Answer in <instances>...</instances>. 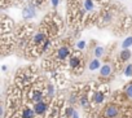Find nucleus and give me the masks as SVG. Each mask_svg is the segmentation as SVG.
I'll return each mask as SVG.
<instances>
[{"instance_id":"obj_1","label":"nucleus","mask_w":132,"mask_h":118,"mask_svg":"<svg viewBox=\"0 0 132 118\" xmlns=\"http://www.w3.org/2000/svg\"><path fill=\"white\" fill-rule=\"evenodd\" d=\"M35 16H36V7H35L34 3H29L27 5L23 7V9H22V17H23V20L29 21V20L35 18Z\"/></svg>"},{"instance_id":"obj_2","label":"nucleus","mask_w":132,"mask_h":118,"mask_svg":"<svg viewBox=\"0 0 132 118\" xmlns=\"http://www.w3.org/2000/svg\"><path fill=\"white\" fill-rule=\"evenodd\" d=\"M69 66L77 72V75H79V72H82L83 69V61H82V58L77 54H73L70 56V60H69Z\"/></svg>"},{"instance_id":"obj_3","label":"nucleus","mask_w":132,"mask_h":118,"mask_svg":"<svg viewBox=\"0 0 132 118\" xmlns=\"http://www.w3.org/2000/svg\"><path fill=\"white\" fill-rule=\"evenodd\" d=\"M119 114V108L115 104H108L102 110V117L105 118H115Z\"/></svg>"},{"instance_id":"obj_4","label":"nucleus","mask_w":132,"mask_h":118,"mask_svg":"<svg viewBox=\"0 0 132 118\" xmlns=\"http://www.w3.org/2000/svg\"><path fill=\"white\" fill-rule=\"evenodd\" d=\"M106 99V92H104V90H98V91H93L92 96H91V105H100L105 101Z\"/></svg>"},{"instance_id":"obj_5","label":"nucleus","mask_w":132,"mask_h":118,"mask_svg":"<svg viewBox=\"0 0 132 118\" xmlns=\"http://www.w3.org/2000/svg\"><path fill=\"white\" fill-rule=\"evenodd\" d=\"M71 56V52H70V48L68 47V45H61V47H58V49L56 51V58L58 61H65L68 57H70Z\"/></svg>"},{"instance_id":"obj_6","label":"nucleus","mask_w":132,"mask_h":118,"mask_svg":"<svg viewBox=\"0 0 132 118\" xmlns=\"http://www.w3.org/2000/svg\"><path fill=\"white\" fill-rule=\"evenodd\" d=\"M29 100L32 101L34 104H36L39 101H43L44 100V92L39 88H34L29 92Z\"/></svg>"},{"instance_id":"obj_7","label":"nucleus","mask_w":132,"mask_h":118,"mask_svg":"<svg viewBox=\"0 0 132 118\" xmlns=\"http://www.w3.org/2000/svg\"><path fill=\"white\" fill-rule=\"evenodd\" d=\"M48 103L47 101H39V103H36V104H34V106H32V109L35 110V113H36V115H43V114H45V112L48 110Z\"/></svg>"},{"instance_id":"obj_8","label":"nucleus","mask_w":132,"mask_h":118,"mask_svg":"<svg viewBox=\"0 0 132 118\" xmlns=\"http://www.w3.org/2000/svg\"><path fill=\"white\" fill-rule=\"evenodd\" d=\"M36 115L35 110L31 109L30 106H23L20 112V118H34Z\"/></svg>"},{"instance_id":"obj_9","label":"nucleus","mask_w":132,"mask_h":118,"mask_svg":"<svg viewBox=\"0 0 132 118\" xmlns=\"http://www.w3.org/2000/svg\"><path fill=\"white\" fill-rule=\"evenodd\" d=\"M111 20H113V14H111V12H110V11H105V12L101 14V17H100L101 26H106V25H109V23L111 22Z\"/></svg>"},{"instance_id":"obj_10","label":"nucleus","mask_w":132,"mask_h":118,"mask_svg":"<svg viewBox=\"0 0 132 118\" xmlns=\"http://www.w3.org/2000/svg\"><path fill=\"white\" fill-rule=\"evenodd\" d=\"M58 113H60V104L56 101L52 105V109L48 114V118H58Z\"/></svg>"},{"instance_id":"obj_11","label":"nucleus","mask_w":132,"mask_h":118,"mask_svg":"<svg viewBox=\"0 0 132 118\" xmlns=\"http://www.w3.org/2000/svg\"><path fill=\"white\" fill-rule=\"evenodd\" d=\"M131 56H132V52L129 49H122V52L119 53V61L120 62H126V61H128L131 58Z\"/></svg>"},{"instance_id":"obj_12","label":"nucleus","mask_w":132,"mask_h":118,"mask_svg":"<svg viewBox=\"0 0 132 118\" xmlns=\"http://www.w3.org/2000/svg\"><path fill=\"white\" fill-rule=\"evenodd\" d=\"M111 72H113V69H111V65H109V64H104L102 66H101V69H100V74H101V77H109L110 74H111Z\"/></svg>"},{"instance_id":"obj_13","label":"nucleus","mask_w":132,"mask_h":118,"mask_svg":"<svg viewBox=\"0 0 132 118\" xmlns=\"http://www.w3.org/2000/svg\"><path fill=\"white\" fill-rule=\"evenodd\" d=\"M101 62H100V60L98 58H93V60L89 62V65H88V68H89V70L91 72H95V70H97V69H101Z\"/></svg>"},{"instance_id":"obj_14","label":"nucleus","mask_w":132,"mask_h":118,"mask_svg":"<svg viewBox=\"0 0 132 118\" xmlns=\"http://www.w3.org/2000/svg\"><path fill=\"white\" fill-rule=\"evenodd\" d=\"M83 8L86 9V12H93L95 2L93 0H83Z\"/></svg>"},{"instance_id":"obj_15","label":"nucleus","mask_w":132,"mask_h":118,"mask_svg":"<svg viewBox=\"0 0 132 118\" xmlns=\"http://www.w3.org/2000/svg\"><path fill=\"white\" fill-rule=\"evenodd\" d=\"M74 112H75V109L73 106L65 108V110H63V118H71L73 114H74Z\"/></svg>"},{"instance_id":"obj_16","label":"nucleus","mask_w":132,"mask_h":118,"mask_svg":"<svg viewBox=\"0 0 132 118\" xmlns=\"http://www.w3.org/2000/svg\"><path fill=\"white\" fill-rule=\"evenodd\" d=\"M123 91H124L126 96H127L128 99H131V100H132V82H131V83H128L127 86H124Z\"/></svg>"},{"instance_id":"obj_17","label":"nucleus","mask_w":132,"mask_h":118,"mask_svg":"<svg viewBox=\"0 0 132 118\" xmlns=\"http://www.w3.org/2000/svg\"><path fill=\"white\" fill-rule=\"evenodd\" d=\"M129 47H132V36L126 38L122 43V49H128Z\"/></svg>"},{"instance_id":"obj_18","label":"nucleus","mask_w":132,"mask_h":118,"mask_svg":"<svg viewBox=\"0 0 132 118\" xmlns=\"http://www.w3.org/2000/svg\"><path fill=\"white\" fill-rule=\"evenodd\" d=\"M45 95H47L48 97H52V96L54 95V86H53L52 83H48V84H47V92H45Z\"/></svg>"},{"instance_id":"obj_19","label":"nucleus","mask_w":132,"mask_h":118,"mask_svg":"<svg viewBox=\"0 0 132 118\" xmlns=\"http://www.w3.org/2000/svg\"><path fill=\"white\" fill-rule=\"evenodd\" d=\"M104 52H105V49H104V47H96L95 48V56H96V58H98V57H101V56H104Z\"/></svg>"},{"instance_id":"obj_20","label":"nucleus","mask_w":132,"mask_h":118,"mask_svg":"<svg viewBox=\"0 0 132 118\" xmlns=\"http://www.w3.org/2000/svg\"><path fill=\"white\" fill-rule=\"evenodd\" d=\"M124 75L132 77V64H127V66L124 68Z\"/></svg>"},{"instance_id":"obj_21","label":"nucleus","mask_w":132,"mask_h":118,"mask_svg":"<svg viewBox=\"0 0 132 118\" xmlns=\"http://www.w3.org/2000/svg\"><path fill=\"white\" fill-rule=\"evenodd\" d=\"M87 47V42L86 40H79L78 43H77V48L78 49H84Z\"/></svg>"},{"instance_id":"obj_22","label":"nucleus","mask_w":132,"mask_h":118,"mask_svg":"<svg viewBox=\"0 0 132 118\" xmlns=\"http://www.w3.org/2000/svg\"><path fill=\"white\" fill-rule=\"evenodd\" d=\"M77 101H78V95H77L75 92H73V93L70 95V104H71V105H74Z\"/></svg>"},{"instance_id":"obj_23","label":"nucleus","mask_w":132,"mask_h":118,"mask_svg":"<svg viewBox=\"0 0 132 118\" xmlns=\"http://www.w3.org/2000/svg\"><path fill=\"white\" fill-rule=\"evenodd\" d=\"M51 4H52L53 8H57L58 4H60V0H51Z\"/></svg>"},{"instance_id":"obj_24","label":"nucleus","mask_w":132,"mask_h":118,"mask_svg":"<svg viewBox=\"0 0 132 118\" xmlns=\"http://www.w3.org/2000/svg\"><path fill=\"white\" fill-rule=\"evenodd\" d=\"M71 118H79V113H78V112H77V110H75V112H74V114H73V117H71Z\"/></svg>"}]
</instances>
